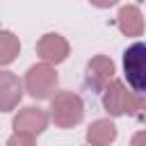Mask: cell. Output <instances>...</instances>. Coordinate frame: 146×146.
<instances>
[{
	"label": "cell",
	"instance_id": "6da1fadb",
	"mask_svg": "<svg viewBox=\"0 0 146 146\" xmlns=\"http://www.w3.org/2000/svg\"><path fill=\"white\" fill-rule=\"evenodd\" d=\"M103 107L110 116H135L144 110V98L121 80H110L103 89Z\"/></svg>",
	"mask_w": 146,
	"mask_h": 146
},
{
	"label": "cell",
	"instance_id": "7a4b0ae2",
	"mask_svg": "<svg viewBox=\"0 0 146 146\" xmlns=\"http://www.w3.org/2000/svg\"><path fill=\"white\" fill-rule=\"evenodd\" d=\"M48 100H50L48 119H52L57 128L68 130V128H75L84 119V103L75 91H57Z\"/></svg>",
	"mask_w": 146,
	"mask_h": 146
},
{
	"label": "cell",
	"instance_id": "3957f363",
	"mask_svg": "<svg viewBox=\"0 0 146 146\" xmlns=\"http://www.w3.org/2000/svg\"><path fill=\"white\" fill-rule=\"evenodd\" d=\"M57 82H59V75H57L55 66L48 62H41V64H32L27 68L25 80H23V89L36 100H48L55 94Z\"/></svg>",
	"mask_w": 146,
	"mask_h": 146
},
{
	"label": "cell",
	"instance_id": "277c9868",
	"mask_svg": "<svg viewBox=\"0 0 146 146\" xmlns=\"http://www.w3.org/2000/svg\"><path fill=\"white\" fill-rule=\"evenodd\" d=\"M123 71L130 89L137 94H144L146 89V46L144 43L137 41L123 52Z\"/></svg>",
	"mask_w": 146,
	"mask_h": 146
},
{
	"label": "cell",
	"instance_id": "5b68a950",
	"mask_svg": "<svg viewBox=\"0 0 146 146\" xmlns=\"http://www.w3.org/2000/svg\"><path fill=\"white\" fill-rule=\"evenodd\" d=\"M11 125H14V132H25V135H32L36 139L48 128V112L36 107V105H27V107L18 110Z\"/></svg>",
	"mask_w": 146,
	"mask_h": 146
},
{
	"label": "cell",
	"instance_id": "8992f818",
	"mask_svg": "<svg viewBox=\"0 0 146 146\" xmlns=\"http://www.w3.org/2000/svg\"><path fill=\"white\" fill-rule=\"evenodd\" d=\"M71 52V46L68 41L57 34V32H48L43 34L39 41H36V55L41 57V62H48V64H62Z\"/></svg>",
	"mask_w": 146,
	"mask_h": 146
},
{
	"label": "cell",
	"instance_id": "52a82bcc",
	"mask_svg": "<svg viewBox=\"0 0 146 146\" xmlns=\"http://www.w3.org/2000/svg\"><path fill=\"white\" fill-rule=\"evenodd\" d=\"M23 98V82L11 71H0V112H11Z\"/></svg>",
	"mask_w": 146,
	"mask_h": 146
},
{
	"label": "cell",
	"instance_id": "ba28073f",
	"mask_svg": "<svg viewBox=\"0 0 146 146\" xmlns=\"http://www.w3.org/2000/svg\"><path fill=\"white\" fill-rule=\"evenodd\" d=\"M114 73H116L114 62H112L107 55H96V57H91L89 64H87V82H89L94 89H98V91H103L105 84H107L110 80H114Z\"/></svg>",
	"mask_w": 146,
	"mask_h": 146
},
{
	"label": "cell",
	"instance_id": "9c48e42d",
	"mask_svg": "<svg viewBox=\"0 0 146 146\" xmlns=\"http://www.w3.org/2000/svg\"><path fill=\"white\" fill-rule=\"evenodd\" d=\"M116 25L123 36H141L144 32V14L137 5H125L119 9Z\"/></svg>",
	"mask_w": 146,
	"mask_h": 146
},
{
	"label": "cell",
	"instance_id": "30bf717a",
	"mask_svg": "<svg viewBox=\"0 0 146 146\" xmlns=\"http://www.w3.org/2000/svg\"><path fill=\"white\" fill-rule=\"evenodd\" d=\"M116 139V125L110 119H96L87 128V141L91 146H107Z\"/></svg>",
	"mask_w": 146,
	"mask_h": 146
},
{
	"label": "cell",
	"instance_id": "8fae6325",
	"mask_svg": "<svg viewBox=\"0 0 146 146\" xmlns=\"http://www.w3.org/2000/svg\"><path fill=\"white\" fill-rule=\"evenodd\" d=\"M21 52V41L14 32L0 30V66H9Z\"/></svg>",
	"mask_w": 146,
	"mask_h": 146
},
{
	"label": "cell",
	"instance_id": "7c38bea8",
	"mask_svg": "<svg viewBox=\"0 0 146 146\" xmlns=\"http://www.w3.org/2000/svg\"><path fill=\"white\" fill-rule=\"evenodd\" d=\"M9 146H32L34 144V137L32 135H25V132H14L9 139H7Z\"/></svg>",
	"mask_w": 146,
	"mask_h": 146
},
{
	"label": "cell",
	"instance_id": "4fadbf2b",
	"mask_svg": "<svg viewBox=\"0 0 146 146\" xmlns=\"http://www.w3.org/2000/svg\"><path fill=\"white\" fill-rule=\"evenodd\" d=\"M94 7H98V9H110V7H114L119 0H89Z\"/></svg>",
	"mask_w": 146,
	"mask_h": 146
}]
</instances>
